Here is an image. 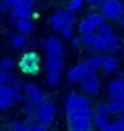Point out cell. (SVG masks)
Wrapping results in <instances>:
<instances>
[{"label":"cell","mask_w":124,"mask_h":131,"mask_svg":"<svg viewBox=\"0 0 124 131\" xmlns=\"http://www.w3.org/2000/svg\"><path fill=\"white\" fill-rule=\"evenodd\" d=\"M54 118H56V106H54V102H52V101L45 99L42 104H38V106H36L34 122H38V124H42V126L49 127V126L54 122Z\"/></svg>","instance_id":"cell-1"},{"label":"cell","mask_w":124,"mask_h":131,"mask_svg":"<svg viewBox=\"0 0 124 131\" xmlns=\"http://www.w3.org/2000/svg\"><path fill=\"white\" fill-rule=\"evenodd\" d=\"M79 86L85 95H97L101 92V79H99L97 70H86L79 81Z\"/></svg>","instance_id":"cell-2"},{"label":"cell","mask_w":124,"mask_h":131,"mask_svg":"<svg viewBox=\"0 0 124 131\" xmlns=\"http://www.w3.org/2000/svg\"><path fill=\"white\" fill-rule=\"evenodd\" d=\"M88 108H92V99L85 93L70 92L65 99V111L67 113L76 111V110H88Z\"/></svg>","instance_id":"cell-3"},{"label":"cell","mask_w":124,"mask_h":131,"mask_svg":"<svg viewBox=\"0 0 124 131\" xmlns=\"http://www.w3.org/2000/svg\"><path fill=\"white\" fill-rule=\"evenodd\" d=\"M99 9L106 20L117 22L124 11V4H122V0H104V2L99 4Z\"/></svg>","instance_id":"cell-4"},{"label":"cell","mask_w":124,"mask_h":131,"mask_svg":"<svg viewBox=\"0 0 124 131\" xmlns=\"http://www.w3.org/2000/svg\"><path fill=\"white\" fill-rule=\"evenodd\" d=\"M49 24H50L52 31L61 32L65 27H70V25L74 24V13H70V11H67V9H58L56 13L50 15Z\"/></svg>","instance_id":"cell-5"},{"label":"cell","mask_w":124,"mask_h":131,"mask_svg":"<svg viewBox=\"0 0 124 131\" xmlns=\"http://www.w3.org/2000/svg\"><path fill=\"white\" fill-rule=\"evenodd\" d=\"M40 65H42V61H40V56H38L36 50L25 52V54L20 58V61H18V68H20L24 74H31V75L38 74Z\"/></svg>","instance_id":"cell-6"},{"label":"cell","mask_w":124,"mask_h":131,"mask_svg":"<svg viewBox=\"0 0 124 131\" xmlns=\"http://www.w3.org/2000/svg\"><path fill=\"white\" fill-rule=\"evenodd\" d=\"M104 24H106V18H104L101 13H92V15H88L85 20H81V22H79L77 31H79V34L97 32V29H99L101 25H104Z\"/></svg>","instance_id":"cell-7"},{"label":"cell","mask_w":124,"mask_h":131,"mask_svg":"<svg viewBox=\"0 0 124 131\" xmlns=\"http://www.w3.org/2000/svg\"><path fill=\"white\" fill-rule=\"evenodd\" d=\"M24 95L27 97V102H31V104H34V106H38V104H42L45 99H47V95H45V92L38 86V84H34V83H24Z\"/></svg>","instance_id":"cell-8"},{"label":"cell","mask_w":124,"mask_h":131,"mask_svg":"<svg viewBox=\"0 0 124 131\" xmlns=\"http://www.w3.org/2000/svg\"><path fill=\"white\" fill-rule=\"evenodd\" d=\"M45 47V54L47 58H63L65 56V47H63V40L59 36H50L45 40L43 43Z\"/></svg>","instance_id":"cell-9"},{"label":"cell","mask_w":124,"mask_h":131,"mask_svg":"<svg viewBox=\"0 0 124 131\" xmlns=\"http://www.w3.org/2000/svg\"><path fill=\"white\" fill-rule=\"evenodd\" d=\"M34 11V0H20L18 4L11 7V18L20 20V18H31Z\"/></svg>","instance_id":"cell-10"},{"label":"cell","mask_w":124,"mask_h":131,"mask_svg":"<svg viewBox=\"0 0 124 131\" xmlns=\"http://www.w3.org/2000/svg\"><path fill=\"white\" fill-rule=\"evenodd\" d=\"M11 24L16 27V32H20V34H24L27 38L34 32V22L31 18H20V20H13L11 18Z\"/></svg>","instance_id":"cell-11"},{"label":"cell","mask_w":124,"mask_h":131,"mask_svg":"<svg viewBox=\"0 0 124 131\" xmlns=\"http://www.w3.org/2000/svg\"><path fill=\"white\" fill-rule=\"evenodd\" d=\"M15 104V92L9 86H0V111H6Z\"/></svg>","instance_id":"cell-12"},{"label":"cell","mask_w":124,"mask_h":131,"mask_svg":"<svg viewBox=\"0 0 124 131\" xmlns=\"http://www.w3.org/2000/svg\"><path fill=\"white\" fill-rule=\"evenodd\" d=\"M122 88H124V79L113 77V79L108 83V88H106L110 99H122Z\"/></svg>","instance_id":"cell-13"},{"label":"cell","mask_w":124,"mask_h":131,"mask_svg":"<svg viewBox=\"0 0 124 131\" xmlns=\"http://www.w3.org/2000/svg\"><path fill=\"white\" fill-rule=\"evenodd\" d=\"M101 68H102L104 74H115L120 68V59L117 56H104V61H102Z\"/></svg>","instance_id":"cell-14"},{"label":"cell","mask_w":124,"mask_h":131,"mask_svg":"<svg viewBox=\"0 0 124 131\" xmlns=\"http://www.w3.org/2000/svg\"><path fill=\"white\" fill-rule=\"evenodd\" d=\"M85 72H86V68H85V65L83 63H77V65H74L72 68H68V72H67V79H68V83H77L79 84V81H81V77L85 75Z\"/></svg>","instance_id":"cell-15"},{"label":"cell","mask_w":124,"mask_h":131,"mask_svg":"<svg viewBox=\"0 0 124 131\" xmlns=\"http://www.w3.org/2000/svg\"><path fill=\"white\" fill-rule=\"evenodd\" d=\"M102 61H104V54H94V56L85 58L81 63L85 65L86 70H99L102 67Z\"/></svg>","instance_id":"cell-16"},{"label":"cell","mask_w":124,"mask_h":131,"mask_svg":"<svg viewBox=\"0 0 124 131\" xmlns=\"http://www.w3.org/2000/svg\"><path fill=\"white\" fill-rule=\"evenodd\" d=\"M95 113H94V108H88V110H76V111H70L67 113V120L72 122V120H77V118H86V120H94Z\"/></svg>","instance_id":"cell-17"},{"label":"cell","mask_w":124,"mask_h":131,"mask_svg":"<svg viewBox=\"0 0 124 131\" xmlns=\"http://www.w3.org/2000/svg\"><path fill=\"white\" fill-rule=\"evenodd\" d=\"M9 43H11V47H13L15 50H24V49L29 45V40H27V36H24V34H20V32H15V34H11Z\"/></svg>","instance_id":"cell-18"},{"label":"cell","mask_w":124,"mask_h":131,"mask_svg":"<svg viewBox=\"0 0 124 131\" xmlns=\"http://www.w3.org/2000/svg\"><path fill=\"white\" fill-rule=\"evenodd\" d=\"M92 120H86V118H77V120H72L68 122V131H92Z\"/></svg>","instance_id":"cell-19"},{"label":"cell","mask_w":124,"mask_h":131,"mask_svg":"<svg viewBox=\"0 0 124 131\" xmlns=\"http://www.w3.org/2000/svg\"><path fill=\"white\" fill-rule=\"evenodd\" d=\"M45 68H47V72H63L65 61H63V58H47Z\"/></svg>","instance_id":"cell-20"},{"label":"cell","mask_w":124,"mask_h":131,"mask_svg":"<svg viewBox=\"0 0 124 131\" xmlns=\"http://www.w3.org/2000/svg\"><path fill=\"white\" fill-rule=\"evenodd\" d=\"M92 49H94L95 54H106L108 52V38H104V36L95 32V40H94Z\"/></svg>","instance_id":"cell-21"},{"label":"cell","mask_w":124,"mask_h":131,"mask_svg":"<svg viewBox=\"0 0 124 131\" xmlns=\"http://www.w3.org/2000/svg\"><path fill=\"white\" fill-rule=\"evenodd\" d=\"M106 110H108V115L117 117L124 110V101L122 99H110V102H106Z\"/></svg>","instance_id":"cell-22"},{"label":"cell","mask_w":124,"mask_h":131,"mask_svg":"<svg viewBox=\"0 0 124 131\" xmlns=\"http://www.w3.org/2000/svg\"><path fill=\"white\" fill-rule=\"evenodd\" d=\"M110 124H111L110 117H99V115H95L94 120H92V126L97 131H110Z\"/></svg>","instance_id":"cell-23"},{"label":"cell","mask_w":124,"mask_h":131,"mask_svg":"<svg viewBox=\"0 0 124 131\" xmlns=\"http://www.w3.org/2000/svg\"><path fill=\"white\" fill-rule=\"evenodd\" d=\"M119 49H120V36L113 32L111 36H108V54H115Z\"/></svg>","instance_id":"cell-24"},{"label":"cell","mask_w":124,"mask_h":131,"mask_svg":"<svg viewBox=\"0 0 124 131\" xmlns=\"http://www.w3.org/2000/svg\"><path fill=\"white\" fill-rule=\"evenodd\" d=\"M61 77H63V72H47V84L50 88H56L61 83Z\"/></svg>","instance_id":"cell-25"},{"label":"cell","mask_w":124,"mask_h":131,"mask_svg":"<svg viewBox=\"0 0 124 131\" xmlns=\"http://www.w3.org/2000/svg\"><path fill=\"white\" fill-rule=\"evenodd\" d=\"M34 113H36V106L31 104V102H27L24 106V115H25V122L27 124H33L34 122Z\"/></svg>","instance_id":"cell-26"},{"label":"cell","mask_w":124,"mask_h":131,"mask_svg":"<svg viewBox=\"0 0 124 131\" xmlns=\"http://www.w3.org/2000/svg\"><path fill=\"white\" fill-rule=\"evenodd\" d=\"M15 59L9 58V56H4V58H0V70H4V72H13L15 68Z\"/></svg>","instance_id":"cell-27"},{"label":"cell","mask_w":124,"mask_h":131,"mask_svg":"<svg viewBox=\"0 0 124 131\" xmlns=\"http://www.w3.org/2000/svg\"><path fill=\"white\" fill-rule=\"evenodd\" d=\"M94 40H95V32H90V34H81V36H79L81 47H85V49H92Z\"/></svg>","instance_id":"cell-28"},{"label":"cell","mask_w":124,"mask_h":131,"mask_svg":"<svg viewBox=\"0 0 124 131\" xmlns=\"http://www.w3.org/2000/svg\"><path fill=\"white\" fill-rule=\"evenodd\" d=\"M27 122L25 120H20V118H15L11 124H9V131H27Z\"/></svg>","instance_id":"cell-29"},{"label":"cell","mask_w":124,"mask_h":131,"mask_svg":"<svg viewBox=\"0 0 124 131\" xmlns=\"http://www.w3.org/2000/svg\"><path fill=\"white\" fill-rule=\"evenodd\" d=\"M115 31H113V25H110L108 22L104 24V25H101L99 29H97V34H101V36H104V38H108V36H111Z\"/></svg>","instance_id":"cell-30"},{"label":"cell","mask_w":124,"mask_h":131,"mask_svg":"<svg viewBox=\"0 0 124 131\" xmlns=\"http://www.w3.org/2000/svg\"><path fill=\"white\" fill-rule=\"evenodd\" d=\"M7 86L16 93V92H22V90H24V81H22L20 77H13V79H11V83H9Z\"/></svg>","instance_id":"cell-31"},{"label":"cell","mask_w":124,"mask_h":131,"mask_svg":"<svg viewBox=\"0 0 124 131\" xmlns=\"http://www.w3.org/2000/svg\"><path fill=\"white\" fill-rule=\"evenodd\" d=\"M86 2V0H70L68 2V7H67V11H70V13H76V11H79L81 7H83V4Z\"/></svg>","instance_id":"cell-32"},{"label":"cell","mask_w":124,"mask_h":131,"mask_svg":"<svg viewBox=\"0 0 124 131\" xmlns=\"http://www.w3.org/2000/svg\"><path fill=\"white\" fill-rule=\"evenodd\" d=\"M13 72H4V70H0V86H7L13 79Z\"/></svg>","instance_id":"cell-33"},{"label":"cell","mask_w":124,"mask_h":131,"mask_svg":"<svg viewBox=\"0 0 124 131\" xmlns=\"http://www.w3.org/2000/svg\"><path fill=\"white\" fill-rule=\"evenodd\" d=\"M74 36V25H70V27H65L61 32H59V38H65V40H70Z\"/></svg>","instance_id":"cell-34"},{"label":"cell","mask_w":124,"mask_h":131,"mask_svg":"<svg viewBox=\"0 0 124 131\" xmlns=\"http://www.w3.org/2000/svg\"><path fill=\"white\" fill-rule=\"evenodd\" d=\"M94 113H95V115H99V117H110V115H108V110H106V102L99 104V106L94 110Z\"/></svg>","instance_id":"cell-35"},{"label":"cell","mask_w":124,"mask_h":131,"mask_svg":"<svg viewBox=\"0 0 124 131\" xmlns=\"http://www.w3.org/2000/svg\"><path fill=\"white\" fill-rule=\"evenodd\" d=\"M110 131H124V122H120L119 118H117V120H111Z\"/></svg>","instance_id":"cell-36"},{"label":"cell","mask_w":124,"mask_h":131,"mask_svg":"<svg viewBox=\"0 0 124 131\" xmlns=\"http://www.w3.org/2000/svg\"><path fill=\"white\" fill-rule=\"evenodd\" d=\"M15 102H16V104H22V106L27 104V97L24 95V92H16V93H15Z\"/></svg>","instance_id":"cell-37"},{"label":"cell","mask_w":124,"mask_h":131,"mask_svg":"<svg viewBox=\"0 0 124 131\" xmlns=\"http://www.w3.org/2000/svg\"><path fill=\"white\" fill-rule=\"evenodd\" d=\"M27 131H49V127H45V126H42L38 122H33V124L27 126Z\"/></svg>","instance_id":"cell-38"},{"label":"cell","mask_w":124,"mask_h":131,"mask_svg":"<svg viewBox=\"0 0 124 131\" xmlns=\"http://www.w3.org/2000/svg\"><path fill=\"white\" fill-rule=\"evenodd\" d=\"M20 2V0H2V2H0V4H2V7H4V11H7V9H11L15 4H18Z\"/></svg>","instance_id":"cell-39"},{"label":"cell","mask_w":124,"mask_h":131,"mask_svg":"<svg viewBox=\"0 0 124 131\" xmlns=\"http://www.w3.org/2000/svg\"><path fill=\"white\" fill-rule=\"evenodd\" d=\"M70 45H72L74 49H77V47H81V41H79V36H72V38H70Z\"/></svg>","instance_id":"cell-40"},{"label":"cell","mask_w":124,"mask_h":131,"mask_svg":"<svg viewBox=\"0 0 124 131\" xmlns=\"http://www.w3.org/2000/svg\"><path fill=\"white\" fill-rule=\"evenodd\" d=\"M101 2H104V0H88V4H90V6H99Z\"/></svg>","instance_id":"cell-41"},{"label":"cell","mask_w":124,"mask_h":131,"mask_svg":"<svg viewBox=\"0 0 124 131\" xmlns=\"http://www.w3.org/2000/svg\"><path fill=\"white\" fill-rule=\"evenodd\" d=\"M117 22L120 24V27H124V11H122V15H120V18H119Z\"/></svg>","instance_id":"cell-42"},{"label":"cell","mask_w":124,"mask_h":131,"mask_svg":"<svg viewBox=\"0 0 124 131\" xmlns=\"http://www.w3.org/2000/svg\"><path fill=\"white\" fill-rule=\"evenodd\" d=\"M117 118H119V120H120V122H124V110H122V111H120V113H119V115H117Z\"/></svg>","instance_id":"cell-43"},{"label":"cell","mask_w":124,"mask_h":131,"mask_svg":"<svg viewBox=\"0 0 124 131\" xmlns=\"http://www.w3.org/2000/svg\"><path fill=\"white\" fill-rule=\"evenodd\" d=\"M120 52H122V58H124V47H120Z\"/></svg>","instance_id":"cell-44"}]
</instances>
